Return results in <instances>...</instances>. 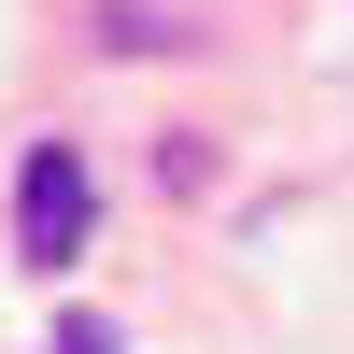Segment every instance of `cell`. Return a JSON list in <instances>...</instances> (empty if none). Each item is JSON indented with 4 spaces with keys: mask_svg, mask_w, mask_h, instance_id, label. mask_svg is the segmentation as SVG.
I'll use <instances>...</instances> for the list:
<instances>
[{
    "mask_svg": "<svg viewBox=\"0 0 354 354\" xmlns=\"http://www.w3.org/2000/svg\"><path fill=\"white\" fill-rule=\"evenodd\" d=\"M85 227H100V185H85V156H71V142H28V170H15V255L57 283V270L85 255Z\"/></svg>",
    "mask_w": 354,
    "mask_h": 354,
    "instance_id": "6da1fadb",
    "label": "cell"
},
{
    "mask_svg": "<svg viewBox=\"0 0 354 354\" xmlns=\"http://www.w3.org/2000/svg\"><path fill=\"white\" fill-rule=\"evenodd\" d=\"M85 43H100V57H185L198 28H185V15H156V0H100V15H85Z\"/></svg>",
    "mask_w": 354,
    "mask_h": 354,
    "instance_id": "7a4b0ae2",
    "label": "cell"
},
{
    "mask_svg": "<svg viewBox=\"0 0 354 354\" xmlns=\"http://www.w3.org/2000/svg\"><path fill=\"white\" fill-rule=\"evenodd\" d=\"M43 354H128V340H113V312H57V340Z\"/></svg>",
    "mask_w": 354,
    "mask_h": 354,
    "instance_id": "3957f363",
    "label": "cell"
}]
</instances>
